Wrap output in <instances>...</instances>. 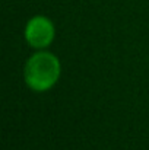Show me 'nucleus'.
Returning <instances> with one entry per match:
<instances>
[{
  "label": "nucleus",
  "mask_w": 149,
  "mask_h": 150,
  "mask_svg": "<svg viewBox=\"0 0 149 150\" xmlns=\"http://www.w3.org/2000/svg\"><path fill=\"white\" fill-rule=\"evenodd\" d=\"M25 38L34 48L48 47L54 38V26L46 16H34L25 28Z\"/></svg>",
  "instance_id": "nucleus-2"
},
{
  "label": "nucleus",
  "mask_w": 149,
  "mask_h": 150,
  "mask_svg": "<svg viewBox=\"0 0 149 150\" xmlns=\"http://www.w3.org/2000/svg\"><path fill=\"white\" fill-rule=\"evenodd\" d=\"M26 85L35 92H44L54 86L60 77V61L51 52H37L25 64Z\"/></svg>",
  "instance_id": "nucleus-1"
}]
</instances>
